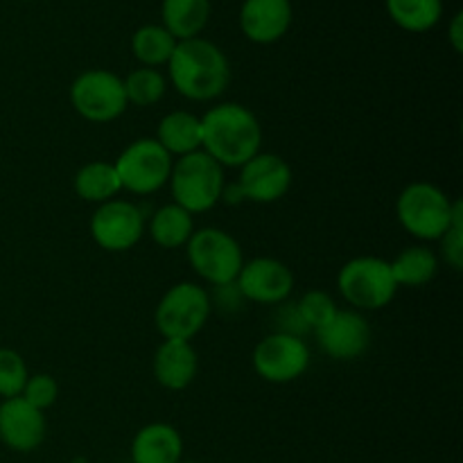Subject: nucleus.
Here are the masks:
<instances>
[{"label": "nucleus", "instance_id": "nucleus-1", "mask_svg": "<svg viewBox=\"0 0 463 463\" xmlns=\"http://www.w3.org/2000/svg\"><path fill=\"white\" fill-rule=\"evenodd\" d=\"M260 122L244 104H217L202 116V149L222 167H242L260 152Z\"/></svg>", "mask_w": 463, "mask_h": 463}, {"label": "nucleus", "instance_id": "nucleus-2", "mask_svg": "<svg viewBox=\"0 0 463 463\" xmlns=\"http://www.w3.org/2000/svg\"><path fill=\"white\" fill-rule=\"evenodd\" d=\"M170 80L184 98L208 102L220 98L231 81L229 59L215 43L206 39L176 41V48L167 61Z\"/></svg>", "mask_w": 463, "mask_h": 463}, {"label": "nucleus", "instance_id": "nucleus-3", "mask_svg": "<svg viewBox=\"0 0 463 463\" xmlns=\"http://www.w3.org/2000/svg\"><path fill=\"white\" fill-rule=\"evenodd\" d=\"M461 206L459 199L452 202L439 185L416 181L398 194L396 215L407 233L430 242L443 238Z\"/></svg>", "mask_w": 463, "mask_h": 463}, {"label": "nucleus", "instance_id": "nucleus-4", "mask_svg": "<svg viewBox=\"0 0 463 463\" xmlns=\"http://www.w3.org/2000/svg\"><path fill=\"white\" fill-rule=\"evenodd\" d=\"M170 188L176 206L188 211L190 215L206 213L224 197L226 181L224 167L208 156L203 149L176 158L172 163Z\"/></svg>", "mask_w": 463, "mask_h": 463}, {"label": "nucleus", "instance_id": "nucleus-5", "mask_svg": "<svg viewBox=\"0 0 463 463\" xmlns=\"http://www.w3.org/2000/svg\"><path fill=\"white\" fill-rule=\"evenodd\" d=\"M337 288L344 301L355 310H383L398 292L389 260L375 256H360L348 260L339 269Z\"/></svg>", "mask_w": 463, "mask_h": 463}, {"label": "nucleus", "instance_id": "nucleus-6", "mask_svg": "<svg viewBox=\"0 0 463 463\" xmlns=\"http://www.w3.org/2000/svg\"><path fill=\"white\" fill-rule=\"evenodd\" d=\"M213 310L211 294L194 283H176L167 289L154 312V324L163 339L193 342L206 326Z\"/></svg>", "mask_w": 463, "mask_h": 463}, {"label": "nucleus", "instance_id": "nucleus-7", "mask_svg": "<svg viewBox=\"0 0 463 463\" xmlns=\"http://www.w3.org/2000/svg\"><path fill=\"white\" fill-rule=\"evenodd\" d=\"M185 251H188V260L193 269L215 288L235 283L244 265V256L238 240L226 233V231L215 229V226L194 231L193 238L185 244Z\"/></svg>", "mask_w": 463, "mask_h": 463}, {"label": "nucleus", "instance_id": "nucleus-8", "mask_svg": "<svg viewBox=\"0 0 463 463\" xmlns=\"http://www.w3.org/2000/svg\"><path fill=\"white\" fill-rule=\"evenodd\" d=\"M172 156L156 138H138L127 145L113 167L120 179V188L134 194H152L170 181Z\"/></svg>", "mask_w": 463, "mask_h": 463}, {"label": "nucleus", "instance_id": "nucleus-9", "mask_svg": "<svg viewBox=\"0 0 463 463\" xmlns=\"http://www.w3.org/2000/svg\"><path fill=\"white\" fill-rule=\"evenodd\" d=\"M71 104L84 120L113 122L127 111L129 102L125 95V84L111 71H86L72 81Z\"/></svg>", "mask_w": 463, "mask_h": 463}, {"label": "nucleus", "instance_id": "nucleus-10", "mask_svg": "<svg viewBox=\"0 0 463 463\" xmlns=\"http://www.w3.org/2000/svg\"><path fill=\"white\" fill-rule=\"evenodd\" d=\"M310 366V348L297 335L271 333L253 348V371L271 384H288Z\"/></svg>", "mask_w": 463, "mask_h": 463}, {"label": "nucleus", "instance_id": "nucleus-11", "mask_svg": "<svg viewBox=\"0 0 463 463\" xmlns=\"http://www.w3.org/2000/svg\"><path fill=\"white\" fill-rule=\"evenodd\" d=\"M145 233V220L138 206L125 199L99 203L90 217V235L104 251H129Z\"/></svg>", "mask_w": 463, "mask_h": 463}, {"label": "nucleus", "instance_id": "nucleus-12", "mask_svg": "<svg viewBox=\"0 0 463 463\" xmlns=\"http://www.w3.org/2000/svg\"><path fill=\"white\" fill-rule=\"evenodd\" d=\"M292 185V167L283 156L271 152H258L251 161L240 167L235 184L240 197L256 203H274L288 194Z\"/></svg>", "mask_w": 463, "mask_h": 463}, {"label": "nucleus", "instance_id": "nucleus-13", "mask_svg": "<svg viewBox=\"0 0 463 463\" xmlns=\"http://www.w3.org/2000/svg\"><path fill=\"white\" fill-rule=\"evenodd\" d=\"M240 297L262 306H279L289 298L294 289V274L285 262L276 258H253L244 262L235 279Z\"/></svg>", "mask_w": 463, "mask_h": 463}, {"label": "nucleus", "instance_id": "nucleus-14", "mask_svg": "<svg viewBox=\"0 0 463 463\" xmlns=\"http://www.w3.org/2000/svg\"><path fill=\"white\" fill-rule=\"evenodd\" d=\"M315 335L321 351L339 362L360 360L371 346V326L357 310H337Z\"/></svg>", "mask_w": 463, "mask_h": 463}, {"label": "nucleus", "instance_id": "nucleus-15", "mask_svg": "<svg viewBox=\"0 0 463 463\" xmlns=\"http://www.w3.org/2000/svg\"><path fill=\"white\" fill-rule=\"evenodd\" d=\"M45 414L21 396L0 402V441L16 452H32L45 439Z\"/></svg>", "mask_w": 463, "mask_h": 463}, {"label": "nucleus", "instance_id": "nucleus-16", "mask_svg": "<svg viewBox=\"0 0 463 463\" xmlns=\"http://www.w3.org/2000/svg\"><path fill=\"white\" fill-rule=\"evenodd\" d=\"M292 25L289 0H244L240 9V27L253 43H274L283 39Z\"/></svg>", "mask_w": 463, "mask_h": 463}, {"label": "nucleus", "instance_id": "nucleus-17", "mask_svg": "<svg viewBox=\"0 0 463 463\" xmlns=\"http://www.w3.org/2000/svg\"><path fill=\"white\" fill-rule=\"evenodd\" d=\"M197 351L184 339H163L154 353V378L163 389L184 392L197 378Z\"/></svg>", "mask_w": 463, "mask_h": 463}, {"label": "nucleus", "instance_id": "nucleus-18", "mask_svg": "<svg viewBox=\"0 0 463 463\" xmlns=\"http://www.w3.org/2000/svg\"><path fill=\"white\" fill-rule=\"evenodd\" d=\"M184 455V439L179 430L167 423H149L131 441L134 463H179Z\"/></svg>", "mask_w": 463, "mask_h": 463}, {"label": "nucleus", "instance_id": "nucleus-19", "mask_svg": "<svg viewBox=\"0 0 463 463\" xmlns=\"http://www.w3.org/2000/svg\"><path fill=\"white\" fill-rule=\"evenodd\" d=\"M156 140L170 156H185L202 149V118L190 111H170L161 118Z\"/></svg>", "mask_w": 463, "mask_h": 463}, {"label": "nucleus", "instance_id": "nucleus-20", "mask_svg": "<svg viewBox=\"0 0 463 463\" xmlns=\"http://www.w3.org/2000/svg\"><path fill=\"white\" fill-rule=\"evenodd\" d=\"M211 18V0H163V27L176 41L197 39Z\"/></svg>", "mask_w": 463, "mask_h": 463}, {"label": "nucleus", "instance_id": "nucleus-21", "mask_svg": "<svg viewBox=\"0 0 463 463\" xmlns=\"http://www.w3.org/2000/svg\"><path fill=\"white\" fill-rule=\"evenodd\" d=\"M72 188H75L77 197L84 199V202L98 203V206L116 199V194L122 190L113 163L104 161H93L81 165L77 170L75 181H72Z\"/></svg>", "mask_w": 463, "mask_h": 463}, {"label": "nucleus", "instance_id": "nucleus-22", "mask_svg": "<svg viewBox=\"0 0 463 463\" xmlns=\"http://www.w3.org/2000/svg\"><path fill=\"white\" fill-rule=\"evenodd\" d=\"M398 288H420L428 285L439 271V258L428 247H407L389 262Z\"/></svg>", "mask_w": 463, "mask_h": 463}, {"label": "nucleus", "instance_id": "nucleus-23", "mask_svg": "<svg viewBox=\"0 0 463 463\" xmlns=\"http://www.w3.org/2000/svg\"><path fill=\"white\" fill-rule=\"evenodd\" d=\"M194 233V220L176 203H167L154 213L149 222V235L163 249H179L188 244Z\"/></svg>", "mask_w": 463, "mask_h": 463}, {"label": "nucleus", "instance_id": "nucleus-24", "mask_svg": "<svg viewBox=\"0 0 463 463\" xmlns=\"http://www.w3.org/2000/svg\"><path fill=\"white\" fill-rule=\"evenodd\" d=\"M176 39L163 25H145L131 36V52L145 68H158L170 61Z\"/></svg>", "mask_w": 463, "mask_h": 463}, {"label": "nucleus", "instance_id": "nucleus-25", "mask_svg": "<svg viewBox=\"0 0 463 463\" xmlns=\"http://www.w3.org/2000/svg\"><path fill=\"white\" fill-rule=\"evenodd\" d=\"M387 12L407 32H428L441 21V0H387Z\"/></svg>", "mask_w": 463, "mask_h": 463}, {"label": "nucleus", "instance_id": "nucleus-26", "mask_svg": "<svg viewBox=\"0 0 463 463\" xmlns=\"http://www.w3.org/2000/svg\"><path fill=\"white\" fill-rule=\"evenodd\" d=\"M125 84V95L127 102L136 104L140 109L154 107L156 102H161L163 95H165V77L156 71V68H138V71H131L129 75L122 80Z\"/></svg>", "mask_w": 463, "mask_h": 463}, {"label": "nucleus", "instance_id": "nucleus-27", "mask_svg": "<svg viewBox=\"0 0 463 463\" xmlns=\"http://www.w3.org/2000/svg\"><path fill=\"white\" fill-rule=\"evenodd\" d=\"M297 310L301 315L306 328L315 333V330H319L321 326H326L333 319L339 307L328 292H324V289H310L297 303Z\"/></svg>", "mask_w": 463, "mask_h": 463}, {"label": "nucleus", "instance_id": "nucleus-28", "mask_svg": "<svg viewBox=\"0 0 463 463\" xmlns=\"http://www.w3.org/2000/svg\"><path fill=\"white\" fill-rule=\"evenodd\" d=\"M27 378H30V371L21 353L12 348H0V398L7 401V398L21 396Z\"/></svg>", "mask_w": 463, "mask_h": 463}, {"label": "nucleus", "instance_id": "nucleus-29", "mask_svg": "<svg viewBox=\"0 0 463 463\" xmlns=\"http://www.w3.org/2000/svg\"><path fill=\"white\" fill-rule=\"evenodd\" d=\"M23 401L30 402L39 411L50 410L59 398V384L50 373H34L27 378L25 387L21 392Z\"/></svg>", "mask_w": 463, "mask_h": 463}, {"label": "nucleus", "instance_id": "nucleus-30", "mask_svg": "<svg viewBox=\"0 0 463 463\" xmlns=\"http://www.w3.org/2000/svg\"><path fill=\"white\" fill-rule=\"evenodd\" d=\"M441 242V256L450 269H463V206L457 211L455 220H452L450 229L443 233Z\"/></svg>", "mask_w": 463, "mask_h": 463}, {"label": "nucleus", "instance_id": "nucleus-31", "mask_svg": "<svg viewBox=\"0 0 463 463\" xmlns=\"http://www.w3.org/2000/svg\"><path fill=\"white\" fill-rule=\"evenodd\" d=\"M450 43L455 48V52H461L463 50V16L457 14L450 23Z\"/></svg>", "mask_w": 463, "mask_h": 463}, {"label": "nucleus", "instance_id": "nucleus-32", "mask_svg": "<svg viewBox=\"0 0 463 463\" xmlns=\"http://www.w3.org/2000/svg\"><path fill=\"white\" fill-rule=\"evenodd\" d=\"M179 463H184V461H179Z\"/></svg>", "mask_w": 463, "mask_h": 463}]
</instances>
